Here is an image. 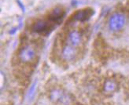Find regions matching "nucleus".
Masks as SVG:
<instances>
[{
	"instance_id": "obj_7",
	"label": "nucleus",
	"mask_w": 129,
	"mask_h": 105,
	"mask_svg": "<svg viewBox=\"0 0 129 105\" xmlns=\"http://www.w3.org/2000/svg\"><path fill=\"white\" fill-rule=\"evenodd\" d=\"M50 29V23L46 21H43V20H39L31 26L32 31L36 32V33H44L46 31H49Z\"/></svg>"
},
{
	"instance_id": "obj_8",
	"label": "nucleus",
	"mask_w": 129,
	"mask_h": 105,
	"mask_svg": "<svg viewBox=\"0 0 129 105\" xmlns=\"http://www.w3.org/2000/svg\"><path fill=\"white\" fill-rule=\"evenodd\" d=\"M89 17H90V15H89L88 10H80V11L77 12L76 14H75L74 19L76 21H84V20L87 19Z\"/></svg>"
},
{
	"instance_id": "obj_6",
	"label": "nucleus",
	"mask_w": 129,
	"mask_h": 105,
	"mask_svg": "<svg viewBox=\"0 0 129 105\" xmlns=\"http://www.w3.org/2000/svg\"><path fill=\"white\" fill-rule=\"evenodd\" d=\"M119 89L118 82L113 78H109L102 82L101 86V91L103 94L106 96H110L117 93Z\"/></svg>"
},
{
	"instance_id": "obj_3",
	"label": "nucleus",
	"mask_w": 129,
	"mask_h": 105,
	"mask_svg": "<svg viewBox=\"0 0 129 105\" xmlns=\"http://www.w3.org/2000/svg\"><path fill=\"white\" fill-rule=\"evenodd\" d=\"M83 31L79 28H71L64 37V44L69 45L71 46L75 47L76 49L80 48L81 44L83 43Z\"/></svg>"
},
{
	"instance_id": "obj_5",
	"label": "nucleus",
	"mask_w": 129,
	"mask_h": 105,
	"mask_svg": "<svg viewBox=\"0 0 129 105\" xmlns=\"http://www.w3.org/2000/svg\"><path fill=\"white\" fill-rule=\"evenodd\" d=\"M78 49L64 43L60 49V57L62 61L66 62H71L73 61L76 57L78 56Z\"/></svg>"
},
{
	"instance_id": "obj_2",
	"label": "nucleus",
	"mask_w": 129,
	"mask_h": 105,
	"mask_svg": "<svg viewBox=\"0 0 129 105\" xmlns=\"http://www.w3.org/2000/svg\"><path fill=\"white\" fill-rule=\"evenodd\" d=\"M37 57V49L33 44H23L17 52V59L23 64H32Z\"/></svg>"
},
{
	"instance_id": "obj_1",
	"label": "nucleus",
	"mask_w": 129,
	"mask_h": 105,
	"mask_svg": "<svg viewBox=\"0 0 129 105\" xmlns=\"http://www.w3.org/2000/svg\"><path fill=\"white\" fill-rule=\"evenodd\" d=\"M47 97L54 105H72L73 103L71 94L62 87H52L48 91Z\"/></svg>"
},
{
	"instance_id": "obj_4",
	"label": "nucleus",
	"mask_w": 129,
	"mask_h": 105,
	"mask_svg": "<svg viewBox=\"0 0 129 105\" xmlns=\"http://www.w3.org/2000/svg\"><path fill=\"white\" fill-rule=\"evenodd\" d=\"M126 24V17L121 13H114L109 18L108 27L111 31L117 32L124 28Z\"/></svg>"
}]
</instances>
